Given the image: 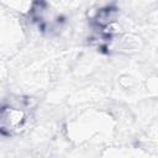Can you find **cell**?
<instances>
[{
  "label": "cell",
  "instance_id": "obj_1",
  "mask_svg": "<svg viewBox=\"0 0 158 158\" xmlns=\"http://www.w3.org/2000/svg\"><path fill=\"white\" fill-rule=\"evenodd\" d=\"M26 112L16 106L0 107V130L6 133L19 132L26 123Z\"/></svg>",
  "mask_w": 158,
  "mask_h": 158
}]
</instances>
